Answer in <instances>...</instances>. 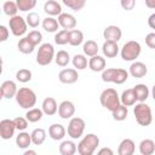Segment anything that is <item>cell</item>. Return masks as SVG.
Here are the masks:
<instances>
[{
	"mask_svg": "<svg viewBox=\"0 0 155 155\" xmlns=\"http://www.w3.org/2000/svg\"><path fill=\"white\" fill-rule=\"evenodd\" d=\"M98 45L94 40H87L84 42L82 45V51H84V54L85 56H88V57H93L96 54H98Z\"/></svg>",
	"mask_w": 155,
	"mask_h": 155,
	"instance_id": "f546056e",
	"label": "cell"
},
{
	"mask_svg": "<svg viewBox=\"0 0 155 155\" xmlns=\"http://www.w3.org/2000/svg\"><path fill=\"white\" fill-rule=\"evenodd\" d=\"M16 102L23 109H30L36 104V94L29 87H21L16 93Z\"/></svg>",
	"mask_w": 155,
	"mask_h": 155,
	"instance_id": "3957f363",
	"label": "cell"
},
{
	"mask_svg": "<svg viewBox=\"0 0 155 155\" xmlns=\"http://www.w3.org/2000/svg\"><path fill=\"white\" fill-rule=\"evenodd\" d=\"M8 35H10V30L7 29L6 25H0V41L1 42H5L7 39H8Z\"/></svg>",
	"mask_w": 155,
	"mask_h": 155,
	"instance_id": "7dc6e473",
	"label": "cell"
},
{
	"mask_svg": "<svg viewBox=\"0 0 155 155\" xmlns=\"http://www.w3.org/2000/svg\"><path fill=\"white\" fill-rule=\"evenodd\" d=\"M42 116H44V111L42 109L39 108H30L25 113V117L28 119L29 122H38L42 119Z\"/></svg>",
	"mask_w": 155,
	"mask_h": 155,
	"instance_id": "e575fe53",
	"label": "cell"
},
{
	"mask_svg": "<svg viewBox=\"0 0 155 155\" xmlns=\"http://www.w3.org/2000/svg\"><path fill=\"white\" fill-rule=\"evenodd\" d=\"M62 2L73 11H80L86 5V0H62Z\"/></svg>",
	"mask_w": 155,
	"mask_h": 155,
	"instance_id": "ab89813d",
	"label": "cell"
},
{
	"mask_svg": "<svg viewBox=\"0 0 155 155\" xmlns=\"http://www.w3.org/2000/svg\"><path fill=\"white\" fill-rule=\"evenodd\" d=\"M120 101H121V104L126 105V107H132L136 104L137 102V98H136V94H134V91L133 88H127L125 90L121 96H120Z\"/></svg>",
	"mask_w": 155,
	"mask_h": 155,
	"instance_id": "d4e9b609",
	"label": "cell"
},
{
	"mask_svg": "<svg viewBox=\"0 0 155 155\" xmlns=\"http://www.w3.org/2000/svg\"><path fill=\"white\" fill-rule=\"evenodd\" d=\"M111 115H113V119L116 120V121H124L126 120L127 115H128V109L126 105L124 104H120L115 110L111 111Z\"/></svg>",
	"mask_w": 155,
	"mask_h": 155,
	"instance_id": "8d00e7d4",
	"label": "cell"
},
{
	"mask_svg": "<svg viewBox=\"0 0 155 155\" xmlns=\"http://www.w3.org/2000/svg\"><path fill=\"white\" fill-rule=\"evenodd\" d=\"M44 12L51 17L59 16L62 13V6L58 1L56 0H47L44 4Z\"/></svg>",
	"mask_w": 155,
	"mask_h": 155,
	"instance_id": "44dd1931",
	"label": "cell"
},
{
	"mask_svg": "<svg viewBox=\"0 0 155 155\" xmlns=\"http://www.w3.org/2000/svg\"><path fill=\"white\" fill-rule=\"evenodd\" d=\"M25 21H27V23H28L29 27H31V28H38L39 24H40V16H39L36 12L30 11V12H28V15H27V17H25Z\"/></svg>",
	"mask_w": 155,
	"mask_h": 155,
	"instance_id": "b9f144b4",
	"label": "cell"
},
{
	"mask_svg": "<svg viewBox=\"0 0 155 155\" xmlns=\"http://www.w3.org/2000/svg\"><path fill=\"white\" fill-rule=\"evenodd\" d=\"M133 114L136 116V121L140 126H149L153 122V113L151 108L145 102H139L133 108Z\"/></svg>",
	"mask_w": 155,
	"mask_h": 155,
	"instance_id": "277c9868",
	"label": "cell"
},
{
	"mask_svg": "<svg viewBox=\"0 0 155 155\" xmlns=\"http://www.w3.org/2000/svg\"><path fill=\"white\" fill-rule=\"evenodd\" d=\"M84 42V33L79 29L69 30V45L71 46H80Z\"/></svg>",
	"mask_w": 155,
	"mask_h": 155,
	"instance_id": "4dcf8cb0",
	"label": "cell"
},
{
	"mask_svg": "<svg viewBox=\"0 0 155 155\" xmlns=\"http://www.w3.org/2000/svg\"><path fill=\"white\" fill-rule=\"evenodd\" d=\"M54 47L52 44L50 42H45V44H41L39 46V50H38V53H36V63L39 65H48L53 59H54Z\"/></svg>",
	"mask_w": 155,
	"mask_h": 155,
	"instance_id": "52a82bcc",
	"label": "cell"
},
{
	"mask_svg": "<svg viewBox=\"0 0 155 155\" xmlns=\"http://www.w3.org/2000/svg\"><path fill=\"white\" fill-rule=\"evenodd\" d=\"M134 151H136V144L130 138L122 139L117 147V154L119 155H133Z\"/></svg>",
	"mask_w": 155,
	"mask_h": 155,
	"instance_id": "ac0fdd59",
	"label": "cell"
},
{
	"mask_svg": "<svg viewBox=\"0 0 155 155\" xmlns=\"http://www.w3.org/2000/svg\"><path fill=\"white\" fill-rule=\"evenodd\" d=\"M145 44L150 48H155V31L147 34L145 36Z\"/></svg>",
	"mask_w": 155,
	"mask_h": 155,
	"instance_id": "bcb514c9",
	"label": "cell"
},
{
	"mask_svg": "<svg viewBox=\"0 0 155 155\" xmlns=\"http://www.w3.org/2000/svg\"><path fill=\"white\" fill-rule=\"evenodd\" d=\"M75 114V105L73 102L70 101H63L59 105H58V115L61 119L63 120H68L71 119Z\"/></svg>",
	"mask_w": 155,
	"mask_h": 155,
	"instance_id": "7c38bea8",
	"label": "cell"
},
{
	"mask_svg": "<svg viewBox=\"0 0 155 155\" xmlns=\"http://www.w3.org/2000/svg\"><path fill=\"white\" fill-rule=\"evenodd\" d=\"M17 48L21 53H24V54H30L34 48H35V45H33L30 42V40L27 38V36H23L22 39H19L18 44H17Z\"/></svg>",
	"mask_w": 155,
	"mask_h": 155,
	"instance_id": "83f0119b",
	"label": "cell"
},
{
	"mask_svg": "<svg viewBox=\"0 0 155 155\" xmlns=\"http://www.w3.org/2000/svg\"><path fill=\"white\" fill-rule=\"evenodd\" d=\"M23 154H24V155H36V151H35V150H30V149L27 148Z\"/></svg>",
	"mask_w": 155,
	"mask_h": 155,
	"instance_id": "816d5d0a",
	"label": "cell"
},
{
	"mask_svg": "<svg viewBox=\"0 0 155 155\" xmlns=\"http://www.w3.org/2000/svg\"><path fill=\"white\" fill-rule=\"evenodd\" d=\"M31 143V134H29L25 131H19L18 136L16 137V145L19 149H27Z\"/></svg>",
	"mask_w": 155,
	"mask_h": 155,
	"instance_id": "603a6c76",
	"label": "cell"
},
{
	"mask_svg": "<svg viewBox=\"0 0 155 155\" xmlns=\"http://www.w3.org/2000/svg\"><path fill=\"white\" fill-rule=\"evenodd\" d=\"M140 52H142V46L136 40L127 41L126 44H124V46L120 50L121 58L125 62H133V61H136V58L139 57Z\"/></svg>",
	"mask_w": 155,
	"mask_h": 155,
	"instance_id": "8992f818",
	"label": "cell"
},
{
	"mask_svg": "<svg viewBox=\"0 0 155 155\" xmlns=\"http://www.w3.org/2000/svg\"><path fill=\"white\" fill-rule=\"evenodd\" d=\"M85 127H86V122L84 119L78 117V116H73L68 124V130H67L68 136L71 139H78L84 134Z\"/></svg>",
	"mask_w": 155,
	"mask_h": 155,
	"instance_id": "ba28073f",
	"label": "cell"
},
{
	"mask_svg": "<svg viewBox=\"0 0 155 155\" xmlns=\"http://www.w3.org/2000/svg\"><path fill=\"white\" fill-rule=\"evenodd\" d=\"M18 6H17V2L16 1H12V0H6L4 4H2V11L6 16L8 17H13L17 15L18 12Z\"/></svg>",
	"mask_w": 155,
	"mask_h": 155,
	"instance_id": "836d02e7",
	"label": "cell"
},
{
	"mask_svg": "<svg viewBox=\"0 0 155 155\" xmlns=\"http://www.w3.org/2000/svg\"><path fill=\"white\" fill-rule=\"evenodd\" d=\"M41 109H42V111H44L45 115L52 116V115H54V114L58 111V104H57V102H56L54 98H52V97H46V98L42 101Z\"/></svg>",
	"mask_w": 155,
	"mask_h": 155,
	"instance_id": "d6986e66",
	"label": "cell"
},
{
	"mask_svg": "<svg viewBox=\"0 0 155 155\" xmlns=\"http://www.w3.org/2000/svg\"><path fill=\"white\" fill-rule=\"evenodd\" d=\"M41 27H42V29H44L45 31H47V33H56V31L58 30L59 23H58V21L54 19L53 17L48 16V17H46V18L42 19Z\"/></svg>",
	"mask_w": 155,
	"mask_h": 155,
	"instance_id": "4316f807",
	"label": "cell"
},
{
	"mask_svg": "<svg viewBox=\"0 0 155 155\" xmlns=\"http://www.w3.org/2000/svg\"><path fill=\"white\" fill-rule=\"evenodd\" d=\"M148 25L155 30V13H151L149 17H148Z\"/></svg>",
	"mask_w": 155,
	"mask_h": 155,
	"instance_id": "c3c4849f",
	"label": "cell"
},
{
	"mask_svg": "<svg viewBox=\"0 0 155 155\" xmlns=\"http://www.w3.org/2000/svg\"><path fill=\"white\" fill-rule=\"evenodd\" d=\"M130 73L122 68H108L102 71V80L104 82H113L116 85H122L128 79Z\"/></svg>",
	"mask_w": 155,
	"mask_h": 155,
	"instance_id": "6da1fadb",
	"label": "cell"
},
{
	"mask_svg": "<svg viewBox=\"0 0 155 155\" xmlns=\"http://www.w3.org/2000/svg\"><path fill=\"white\" fill-rule=\"evenodd\" d=\"M58 79L62 84L71 85V84H75L78 81L79 74H78V70L74 69V68H65V69H62L59 71Z\"/></svg>",
	"mask_w": 155,
	"mask_h": 155,
	"instance_id": "8fae6325",
	"label": "cell"
},
{
	"mask_svg": "<svg viewBox=\"0 0 155 155\" xmlns=\"http://www.w3.org/2000/svg\"><path fill=\"white\" fill-rule=\"evenodd\" d=\"M30 134H31V142L34 145H41L46 140V136H47L44 128H35Z\"/></svg>",
	"mask_w": 155,
	"mask_h": 155,
	"instance_id": "d6a6232c",
	"label": "cell"
},
{
	"mask_svg": "<svg viewBox=\"0 0 155 155\" xmlns=\"http://www.w3.org/2000/svg\"><path fill=\"white\" fill-rule=\"evenodd\" d=\"M133 91H134L137 102H145L148 99L149 94H150V91H149L148 86L144 85V84H137L133 87Z\"/></svg>",
	"mask_w": 155,
	"mask_h": 155,
	"instance_id": "cb8c5ba5",
	"label": "cell"
},
{
	"mask_svg": "<svg viewBox=\"0 0 155 155\" xmlns=\"http://www.w3.org/2000/svg\"><path fill=\"white\" fill-rule=\"evenodd\" d=\"M17 91H18L17 85H16V82L12 81V80H5V81L1 84V87H0L1 97L6 98V99L15 98Z\"/></svg>",
	"mask_w": 155,
	"mask_h": 155,
	"instance_id": "4fadbf2b",
	"label": "cell"
},
{
	"mask_svg": "<svg viewBox=\"0 0 155 155\" xmlns=\"http://www.w3.org/2000/svg\"><path fill=\"white\" fill-rule=\"evenodd\" d=\"M54 42L57 45H61V46L69 44V30L68 29H62L58 33H56V35H54Z\"/></svg>",
	"mask_w": 155,
	"mask_h": 155,
	"instance_id": "74e56055",
	"label": "cell"
},
{
	"mask_svg": "<svg viewBox=\"0 0 155 155\" xmlns=\"http://www.w3.org/2000/svg\"><path fill=\"white\" fill-rule=\"evenodd\" d=\"M27 38L30 40V42L33 44V45H35V46H38L41 41H42V34L39 31V30H31V31H29L28 33V35H27Z\"/></svg>",
	"mask_w": 155,
	"mask_h": 155,
	"instance_id": "7bdbcfd3",
	"label": "cell"
},
{
	"mask_svg": "<svg viewBox=\"0 0 155 155\" xmlns=\"http://www.w3.org/2000/svg\"><path fill=\"white\" fill-rule=\"evenodd\" d=\"M58 23L63 29L71 30V29H75V27H76V18L71 13L62 12L58 16Z\"/></svg>",
	"mask_w": 155,
	"mask_h": 155,
	"instance_id": "2e32d148",
	"label": "cell"
},
{
	"mask_svg": "<svg viewBox=\"0 0 155 155\" xmlns=\"http://www.w3.org/2000/svg\"><path fill=\"white\" fill-rule=\"evenodd\" d=\"M16 124L11 119H2L0 121V137L4 140L11 139L16 132Z\"/></svg>",
	"mask_w": 155,
	"mask_h": 155,
	"instance_id": "30bf717a",
	"label": "cell"
},
{
	"mask_svg": "<svg viewBox=\"0 0 155 155\" xmlns=\"http://www.w3.org/2000/svg\"><path fill=\"white\" fill-rule=\"evenodd\" d=\"M105 67H107L105 58L99 54H96L88 59V68L94 73H102L105 69Z\"/></svg>",
	"mask_w": 155,
	"mask_h": 155,
	"instance_id": "e0dca14e",
	"label": "cell"
},
{
	"mask_svg": "<svg viewBox=\"0 0 155 155\" xmlns=\"http://www.w3.org/2000/svg\"><path fill=\"white\" fill-rule=\"evenodd\" d=\"M128 73L131 76H133L136 79H140L147 75L148 67L143 62H133L128 68Z\"/></svg>",
	"mask_w": 155,
	"mask_h": 155,
	"instance_id": "9a60e30c",
	"label": "cell"
},
{
	"mask_svg": "<svg viewBox=\"0 0 155 155\" xmlns=\"http://www.w3.org/2000/svg\"><path fill=\"white\" fill-rule=\"evenodd\" d=\"M54 62H56V64L59 65V67H67V65L69 64V62H70V56H69V53H68L67 51L61 50V51H58V52L56 53V56H54Z\"/></svg>",
	"mask_w": 155,
	"mask_h": 155,
	"instance_id": "d590c367",
	"label": "cell"
},
{
	"mask_svg": "<svg viewBox=\"0 0 155 155\" xmlns=\"http://www.w3.org/2000/svg\"><path fill=\"white\" fill-rule=\"evenodd\" d=\"M122 36V31L117 25H108L105 27V29L103 30V38L105 39V41H114L117 42L121 40Z\"/></svg>",
	"mask_w": 155,
	"mask_h": 155,
	"instance_id": "5bb4252c",
	"label": "cell"
},
{
	"mask_svg": "<svg viewBox=\"0 0 155 155\" xmlns=\"http://www.w3.org/2000/svg\"><path fill=\"white\" fill-rule=\"evenodd\" d=\"M78 151V145L73 140H63L59 144V153L62 155H74Z\"/></svg>",
	"mask_w": 155,
	"mask_h": 155,
	"instance_id": "f1b7e54d",
	"label": "cell"
},
{
	"mask_svg": "<svg viewBox=\"0 0 155 155\" xmlns=\"http://www.w3.org/2000/svg\"><path fill=\"white\" fill-rule=\"evenodd\" d=\"M119 46L117 42L114 41H104L103 46H102V52L107 58H114L119 54Z\"/></svg>",
	"mask_w": 155,
	"mask_h": 155,
	"instance_id": "7402d4cb",
	"label": "cell"
},
{
	"mask_svg": "<svg viewBox=\"0 0 155 155\" xmlns=\"http://www.w3.org/2000/svg\"><path fill=\"white\" fill-rule=\"evenodd\" d=\"M150 93H151V97H153V99L155 101V84H154V86L151 87V91H150Z\"/></svg>",
	"mask_w": 155,
	"mask_h": 155,
	"instance_id": "f5cc1de1",
	"label": "cell"
},
{
	"mask_svg": "<svg viewBox=\"0 0 155 155\" xmlns=\"http://www.w3.org/2000/svg\"><path fill=\"white\" fill-rule=\"evenodd\" d=\"M139 153L142 155H153L155 153V142L145 138L139 143Z\"/></svg>",
	"mask_w": 155,
	"mask_h": 155,
	"instance_id": "484cf974",
	"label": "cell"
},
{
	"mask_svg": "<svg viewBox=\"0 0 155 155\" xmlns=\"http://www.w3.org/2000/svg\"><path fill=\"white\" fill-rule=\"evenodd\" d=\"M99 145V138L94 133H87L78 144V153L80 155H92Z\"/></svg>",
	"mask_w": 155,
	"mask_h": 155,
	"instance_id": "5b68a950",
	"label": "cell"
},
{
	"mask_svg": "<svg viewBox=\"0 0 155 155\" xmlns=\"http://www.w3.org/2000/svg\"><path fill=\"white\" fill-rule=\"evenodd\" d=\"M65 133H67V130L61 124H52L48 127V136L53 140H62L65 137Z\"/></svg>",
	"mask_w": 155,
	"mask_h": 155,
	"instance_id": "ffe728a7",
	"label": "cell"
},
{
	"mask_svg": "<svg viewBox=\"0 0 155 155\" xmlns=\"http://www.w3.org/2000/svg\"><path fill=\"white\" fill-rule=\"evenodd\" d=\"M98 154H99V155H104V154L113 155V154H114V151H113L110 148H102V149H99V150H98Z\"/></svg>",
	"mask_w": 155,
	"mask_h": 155,
	"instance_id": "681fc988",
	"label": "cell"
},
{
	"mask_svg": "<svg viewBox=\"0 0 155 155\" xmlns=\"http://www.w3.org/2000/svg\"><path fill=\"white\" fill-rule=\"evenodd\" d=\"M17 6L19 8V11L22 12H30V10H33L36 6L38 0H16Z\"/></svg>",
	"mask_w": 155,
	"mask_h": 155,
	"instance_id": "f35d334b",
	"label": "cell"
},
{
	"mask_svg": "<svg viewBox=\"0 0 155 155\" xmlns=\"http://www.w3.org/2000/svg\"><path fill=\"white\" fill-rule=\"evenodd\" d=\"M15 124H16V128L18 131H25V128L28 127V119L27 117H22V116H17L13 119Z\"/></svg>",
	"mask_w": 155,
	"mask_h": 155,
	"instance_id": "ee69618b",
	"label": "cell"
},
{
	"mask_svg": "<svg viewBox=\"0 0 155 155\" xmlns=\"http://www.w3.org/2000/svg\"><path fill=\"white\" fill-rule=\"evenodd\" d=\"M71 63H73V65H74V68L76 70H84L88 65V61H87L86 56L85 54H80V53H76L71 58Z\"/></svg>",
	"mask_w": 155,
	"mask_h": 155,
	"instance_id": "1f68e13d",
	"label": "cell"
},
{
	"mask_svg": "<svg viewBox=\"0 0 155 155\" xmlns=\"http://www.w3.org/2000/svg\"><path fill=\"white\" fill-rule=\"evenodd\" d=\"M145 5H147V7L155 10V0H145Z\"/></svg>",
	"mask_w": 155,
	"mask_h": 155,
	"instance_id": "f907efd6",
	"label": "cell"
},
{
	"mask_svg": "<svg viewBox=\"0 0 155 155\" xmlns=\"http://www.w3.org/2000/svg\"><path fill=\"white\" fill-rule=\"evenodd\" d=\"M120 5H121V7L124 10L131 11L136 6V0H120Z\"/></svg>",
	"mask_w": 155,
	"mask_h": 155,
	"instance_id": "f6af8a7d",
	"label": "cell"
},
{
	"mask_svg": "<svg viewBox=\"0 0 155 155\" xmlns=\"http://www.w3.org/2000/svg\"><path fill=\"white\" fill-rule=\"evenodd\" d=\"M99 102H101V105L109 111L115 110L121 104L119 93L116 92V90H114L111 87L102 91V93L99 96Z\"/></svg>",
	"mask_w": 155,
	"mask_h": 155,
	"instance_id": "7a4b0ae2",
	"label": "cell"
},
{
	"mask_svg": "<svg viewBox=\"0 0 155 155\" xmlns=\"http://www.w3.org/2000/svg\"><path fill=\"white\" fill-rule=\"evenodd\" d=\"M31 76H33L31 71H30L29 69H27V68H22V69H19V70L16 73V79H17V81H19V82H22V84H25V82L30 81V80H31Z\"/></svg>",
	"mask_w": 155,
	"mask_h": 155,
	"instance_id": "60d3db41",
	"label": "cell"
},
{
	"mask_svg": "<svg viewBox=\"0 0 155 155\" xmlns=\"http://www.w3.org/2000/svg\"><path fill=\"white\" fill-rule=\"evenodd\" d=\"M8 27H10V30L11 33L15 35V36H23L25 33H27V28H28V23L27 21L22 17V16H13V17H10L8 19Z\"/></svg>",
	"mask_w": 155,
	"mask_h": 155,
	"instance_id": "9c48e42d",
	"label": "cell"
}]
</instances>
